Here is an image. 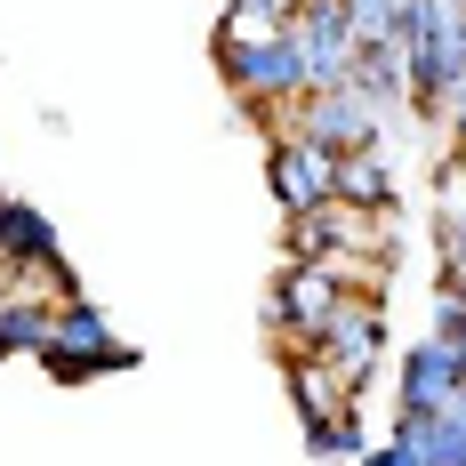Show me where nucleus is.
Instances as JSON below:
<instances>
[{
  "label": "nucleus",
  "mask_w": 466,
  "mask_h": 466,
  "mask_svg": "<svg viewBox=\"0 0 466 466\" xmlns=\"http://www.w3.org/2000/svg\"><path fill=\"white\" fill-rule=\"evenodd\" d=\"M394 48L410 65V113L442 121L451 96L466 89V0H402Z\"/></svg>",
  "instance_id": "f257e3e1"
},
{
  "label": "nucleus",
  "mask_w": 466,
  "mask_h": 466,
  "mask_svg": "<svg viewBox=\"0 0 466 466\" xmlns=\"http://www.w3.org/2000/svg\"><path fill=\"white\" fill-rule=\"evenodd\" d=\"M218 73H226V89L241 113H289L298 96H306V65H298V41L289 33H266V41H226L218 33Z\"/></svg>",
  "instance_id": "f03ea898"
},
{
  "label": "nucleus",
  "mask_w": 466,
  "mask_h": 466,
  "mask_svg": "<svg viewBox=\"0 0 466 466\" xmlns=\"http://www.w3.org/2000/svg\"><path fill=\"white\" fill-rule=\"evenodd\" d=\"M41 370L65 378V386H73V378H113V370H137V346H121L89 298H65V306H56V338H48Z\"/></svg>",
  "instance_id": "7ed1b4c3"
},
{
  "label": "nucleus",
  "mask_w": 466,
  "mask_h": 466,
  "mask_svg": "<svg viewBox=\"0 0 466 466\" xmlns=\"http://www.w3.org/2000/svg\"><path fill=\"white\" fill-rule=\"evenodd\" d=\"M0 266L16 281H48V298L65 306V298H81V274L65 266V249H56V226H48L33 201H16V193H0Z\"/></svg>",
  "instance_id": "20e7f679"
},
{
  "label": "nucleus",
  "mask_w": 466,
  "mask_h": 466,
  "mask_svg": "<svg viewBox=\"0 0 466 466\" xmlns=\"http://www.w3.org/2000/svg\"><path fill=\"white\" fill-rule=\"evenodd\" d=\"M378 121H386V113L362 105L354 89H306L274 129H289V137H306V145H322V153L346 161V153H370V145H378Z\"/></svg>",
  "instance_id": "39448f33"
},
{
  "label": "nucleus",
  "mask_w": 466,
  "mask_h": 466,
  "mask_svg": "<svg viewBox=\"0 0 466 466\" xmlns=\"http://www.w3.org/2000/svg\"><path fill=\"white\" fill-rule=\"evenodd\" d=\"M306 354L338 378V394H362V386H370V370H378V354H386V322H378V306H370V298H346V306L329 314V329L306 346Z\"/></svg>",
  "instance_id": "423d86ee"
},
{
  "label": "nucleus",
  "mask_w": 466,
  "mask_h": 466,
  "mask_svg": "<svg viewBox=\"0 0 466 466\" xmlns=\"http://www.w3.org/2000/svg\"><path fill=\"white\" fill-rule=\"evenodd\" d=\"M266 186H274V201L289 209V218H314V209L338 201V153L274 129V137H266Z\"/></svg>",
  "instance_id": "0eeeda50"
},
{
  "label": "nucleus",
  "mask_w": 466,
  "mask_h": 466,
  "mask_svg": "<svg viewBox=\"0 0 466 466\" xmlns=\"http://www.w3.org/2000/svg\"><path fill=\"white\" fill-rule=\"evenodd\" d=\"M289 41H298V65H306V89H346L354 81V25H346L338 0H298Z\"/></svg>",
  "instance_id": "6e6552de"
},
{
  "label": "nucleus",
  "mask_w": 466,
  "mask_h": 466,
  "mask_svg": "<svg viewBox=\"0 0 466 466\" xmlns=\"http://www.w3.org/2000/svg\"><path fill=\"white\" fill-rule=\"evenodd\" d=\"M346 306V281H338V266H289V274L274 281V298H266V322L281 329V338H298V354L314 346L329 329V314Z\"/></svg>",
  "instance_id": "1a4fd4ad"
},
{
  "label": "nucleus",
  "mask_w": 466,
  "mask_h": 466,
  "mask_svg": "<svg viewBox=\"0 0 466 466\" xmlns=\"http://www.w3.org/2000/svg\"><path fill=\"white\" fill-rule=\"evenodd\" d=\"M459 386H466L459 354H451L442 338H419V346L402 354V378H394V410H402V419H442Z\"/></svg>",
  "instance_id": "9d476101"
},
{
  "label": "nucleus",
  "mask_w": 466,
  "mask_h": 466,
  "mask_svg": "<svg viewBox=\"0 0 466 466\" xmlns=\"http://www.w3.org/2000/svg\"><path fill=\"white\" fill-rule=\"evenodd\" d=\"M338 209H346V218H378V209H394V169H386L378 145L338 161Z\"/></svg>",
  "instance_id": "9b49d317"
},
{
  "label": "nucleus",
  "mask_w": 466,
  "mask_h": 466,
  "mask_svg": "<svg viewBox=\"0 0 466 466\" xmlns=\"http://www.w3.org/2000/svg\"><path fill=\"white\" fill-rule=\"evenodd\" d=\"M346 89L362 96V105H410V65H402V48L386 41V48H354V81Z\"/></svg>",
  "instance_id": "f8f14e48"
},
{
  "label": "nucleus",
  "mask_w": 466,
  "mask_h": 466,
  "mask_svg": "<svg viewBox=\"0 0 466 466\" xmlns=\"http://www.w3.org/2000/svg\"><path fill=\"white\" fill-rule=\"evenodd\" d=\"M48 338H56V298H8L0 306V362L8 354H48Z\"/></svg>",
  "instance_id": "ddd939ff"
},
{
  "label": "nucleus",
  "mask_w": 466,
  "mask_h": 466,
  "mask_svg": "<svg viewBox=\"0 0 466 466\" xmlns=\"http://www.w3.org/2000/svg\"><path fill=\"white\" fill-rule=\"evenodd\" d=\"M281 370H289V402H298V419L306 426H322L346 410V394H338V378L314 362V354H281Z\"/></svg>",
  "instance_id": "4468645a"
},
{
  "label": "nucleus",
  "mask_w": 466,
  "mask_h": 466,
  "mask_svg": "<svg viewBox=\"0 0 466 466\" xmlns=\"http://www.w3.org/2000/svg\"><path fill=\"white\" fill-rule=\"evenodd\" d=\"M338 249H346V209L329 201L314 218H289V266H338Z\"/></svg>",
  "instance_id": "2eb2a0df"
},
{
  "label": "nucleus",
  "mask_w": 466,
  "mask_h": 466,
  "mask_svg": "<svg viewBox=\"0 0 466 466\" xmlns=\"http://www.w3.org/2000/svg\"><path fill=\"white\" fill-rule=\"evenodd\" d=\"M394 434L419 451V466H466V426H451V419H402L394 410Z\"/></svg>",
  "instance_id": "dca6fc26"
},
{
  "label": "nucleus",
  "mask_w": 466,
  "mask_h": 466,
  "mask_svg": "<svg viewBox=\"0 0 466 466\" xmlns=\"http://www.w3.org/2000/svg\"><path fill=\"white\" fill-rule=\"evenodd\" d=\"M306 459H362V419H354V402L338 410V419H322V426H306Z\"/></svg>",
  "instance_id": "f3484780"
},
{
  "label": "nucleus",
  "mask_w": 466,
  "mask_h": 466,
  "mask_svg": "<svg viewBox=\"0 0 466 466\" xmlns=\"http://www.w3.org/2000/svg\"><path fill=\"white\" fill-rule=\"evenodd\" d=\"M346 25H354V48H386L394 25H402V0H338Z\"/></svg>",
  "instance_id": "a211bd4d"
},
{
  "label": "nucleus",
  "mask_w": 466,
  "mask_h": 466,
  "mask_svg": "<svg viewBox=\"0 0 466 466\" xmlns=\"http://www.w3.org/2000/svg\"><path fill=\"white\" fill-rule=\"evenodd\" d=\"M434 338H442V346L466 338V289H442V298H434Z\"/></svg>",
  "instance_id": "6ab92c4d"
},
{
  "label": "nucleus",
  "mask_w": 466,
  "mask_h": 466,
  "mask_svg": "<svg viewBox=\"0 0 466 466\" xmlns=\"http://www.w3.org/2000/svg\"><path fill=\"white\" fill-rule=\"evenodd\" d=\"M362 466H419V451H410V442H402V434H386V442H378V451H362Z\"/></svg>",
  "instance_id": "aec40b11"
},
{
  "label": "nucleus",
  "mask_w": 466,
  "mask_h": 466,
  "mask_svg": "<svg viewBox=\"0 0 466 466\" xmlns=\"http://www.w3.org/2000/svg\"><path fill=\"white\" fill-rule=\"evenodd\" d=\"M442 249H451V289H459V281H466V226L442 233Z\"/></svg>",
  "instance_id": "412c9836"
},
{
  "label": "nucleus",
  "mask_w": 466,
  "mask_h": 466,
  "mask_svg": "<svg viewBox=\"0 0 466 466\" xmlns=\"http://www.w3.org/2000/svg\"><path fill=\"white\" fill-rule=\"evenodd\" d=\"M442 121H451V145H466V89L451 96V113H442Z\"/></svg>",
  "instance_id": "4be33fe9"
},
{
  "label": "nucleus",
  "mask_w": 466,
  "mask_h": 466,
  "mask_svg": "<svg viewBox=\"0 0 466 466\" xmlns=\"http://www.w3.org/2000/svg\"><path fill=\"white\" fill-rule=\"evenodd\" d=\"M442 419H451V426H466V386L451 394V410H442Z\"/></svg>",
  "instance_id": "5701e85b"
},
{
  "label": "nucleus",
  "mask_w": 466,
  "mask_h": 466,
  "mask_svg": "<svg viewBox=\"0 0 466 466\" xmlns=\"http://www.w3.org/2000/svg\"><path fill=\"white\" fill-rule=\"evenodd\" d=\"M258 8H274V16H298V0H258Z\"/></svg>",
  "instance_id": "b1692460"
},
{
  "label": "nucleus",
  "mask_w": 466,
  "mask_h": 466,
  "mask_svg": "<svg viewBox=\"0 0 466 466\" xmlns=\"http://www.w3.org/2000/svg\"><path fill=\"white\" fill-rule=\"evenodd\" d=\"M451 354H459V378H466V338H459V346H451Z\"/></svg>",
  "instance_id": "393cba45"
},
{
  "label": "nucleus",
  "mask_w": 466,
  "mask_h": 466,
  "mask_svg": "<svg viewBox=\"0 0 466 466\" xmlns=\"http://www.w3.org/2000/svg\"><path fill=\"white\" fill-rule=\"evenodd\" d=\"M451 161H459V169H466V145H451Z\"/></svg>",
  "instance_id": "a878e982"
}]
</instances>
